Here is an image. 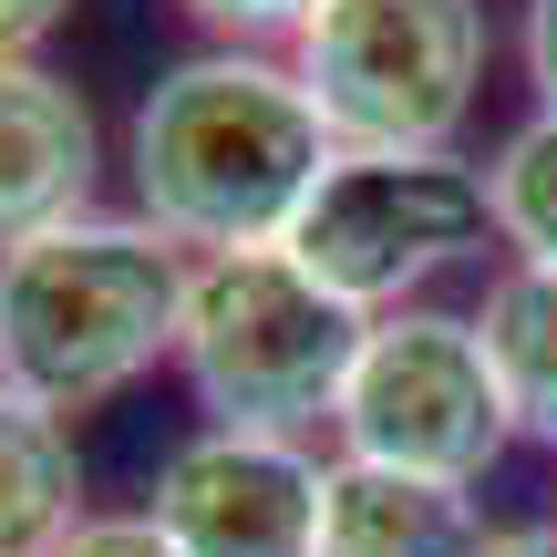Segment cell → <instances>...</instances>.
Instances as JSON below:
<instances>
[{
    "label": "cell",
    "instance_id": "cell-1",
    "mask_svg": "<svg viewBox=\"0 0 557 557\" xmlns=\"http://www.w3.org/2000/svg\"><path fill=\"white\" fill-rule=\"evenodd\" d=\"M341 135L320 124L310 83L278 52H218L176 62L156 94L135 103V197L145 227H165L197 259L227 248H278L310 207V186L331 176Z\"/></svg>",
    "mask_w": 557,
    "mask_h": 557
},
{
    "label": "cell",
    "instance_id": "cell-2",
    "mask_svg": "<svg viewBox=\"0 0 557 557\" xmlns=\"http://www.w3.org/2000/svg\"><path fill=\"white\" fill-rule=\"evenodd\" d=\"M186 259L145 218H62L0 248V393L41 413H94L135 393L186 341Z\"/></svg>",
    "mask_w": 557,
    "mask_h": 557
},
{
    "label": "cell",
    "instance_id": "cell-3",
    "mask_svg": "<svg viewBox=\"0 0 557 557\" xmlns=\"http://www.w3.org/2000/svg\"><path fill=\"white\" fill-rule=\"evenodd\" d=\"M361 341H372V310H351L289 248H227V259H197V278H186L176 361L218 423L310 434V423L341 413V382H351Z\"/></svg>",
    "mask_w": 557,
    "mask_h": 557
},
{
    "label": "cell",
    "instance_id": "cell-4",
    "mask_svg": "<svg viewBox=\"0 0 557 557\" xmlns=\"http://www.w3.org/2000/svg\"><path fill=\"white\" fill-rule=\"evenodd\" d=\"M341 156H423L455 145L485 83V0H320L289 41Z\"/></svg>",
    "mask_w": 557,
    "mask_h": 557
},
{
    "label": "cell",
    "instance_id": "cell-5",
    "mask_svg": "<svg viewBox=\"0 0 557 557\" xmlns=\"http://www.w3.org/2000/svg\"><path fill=\"white\" fill-rule=\"evenodd\" d=\"M496 238V186L485 165H465L455 145H423V156H331V176L310 186L289 248L310 278H331L351 310H413V289L434 269L475 259Z\"/></svg>",
    "mask_w": 557,
    "mask_h": 557
},
{
    "label": "cell",
    "instance_id": "cell-6",
    "mask_svg": "<svg viewBox=\"0 0 557 557\" xmlns=\"http://www.w3.org/2000/svg\"><path fill=\"white\" fill-rule=\"evenodd\" d=\"M331 434H341V455H361V465H403V475L475 485L485 465L517 444V403H506L496 351H485L475 320L413 299V310L372 320L351 382H341Z\"/></svg>",
    "mask_w": 557,
    "mask_h": 557
},
{
    "label": "cell",
    "instance_id": "cell-7",
    "mask_svg": "<svg viewBox=\"0 0 557 557\" xmlns=\"http://www.w3.org/2000/svg\"><path fill=\"white\" fill-rule=\"evenodd\" d=\"M320 485L331 465L299 434H238L207 423L156 465V506L186 557H320Z\"/></svg>",
    "mask_w": 557,
    "mask_h": 557
},
{
    "label": "cell",
    "instance_id": "cell-8",
    "mask_svg": "<svg viewBox=\"0 0 557 557\" xmlns=\"http://www.w3.org/2000/svg\"><path fill=\"white\" fill-rule=\"evenodd\" d=\"M94 176H103L94 103L41 62H0V248L62 218H94Z\"/></svg>",
    "mask_w": 557,
    "mask_h": 557
},
{
    "label": "cell",
    "instance_id": "cell-9",
    "mask_svg": "<svg viewBox=\"0 0 557 557\" xmlns=\"http://www.w3.org/2000/svg\"><path fill=\"white\" fill-rule=\"evenodd\" d=\"M485 537H496V527H485L475 485L331 455V485H320V557H485Z\"/></svg>",
    "mask_w": 557,
    "mask_h": 557
},
{
    "label": "cell",
    "instance_id": "cell-10",
    "mask_svg": "<svg viewBox=\"0 0 557 557\" xmlns=\"http://www.w3.org/2000/svg\"><path fill=\"white\" fill-rule=\"evenodd\" d=\"M83 527V455L73 423L0 393V557H62Z\"/></svg>",
    "mask_w": 557,
    "mask_h": 557
},
{
    "label": "cell",
    "instance_id": "cell-11",
    "mask_svg": "<svg viewBox=\"0 0 557 557\" xmlns=\"http://www.w3.org/2000/svg\"><path fill=\"white\" fill-rule=\"evenodd\" d=\"M475 331L496 351L506 403H517V434L557 444V259H506L485 310H475Z\"/></svg>",
    "mask_w": 557,
    "mask_h": 557
},
{
    "label": "cell",
    "instance_id": "cell-12",
    "mask_svg": "<svg viewBox=\"0 0 557 557\" xmlns=\"http://www.w3.org/2000/svg\"><path fill=\"white\" fill-rule=\"evenodd\" d=\"M485 186H496V248L557 259V114L517 124L496 145V165H485Z\"/></svg>",
    "mask_w": 557,
    "mask_h": 557
},
{
    "label": "cell",
    "instance_id": "cell-13",
    "mask_svg": "<svg viewBox=\"0 0 557 557\" xmlns=\"http://www.w3.org/2000/svg\"><path fill=\"white\" fill-rule=\"evenodd\" d=\"M197 32L238 41V52H259V41H299V21L320 11V0H176Z\"/></svg>",
    "mask_w": 557,
    "mask_h": 557
},
{
    "label": "cell",
    "instance_id": "cell-14",
    "mask_svg": "<svg viewBox=\"0 0 557 557\" xmlns=\"http://www.w3.org/2000/svg\"><path fill=\"white\" fill-rule=\"evenodd\" d=\"M62 557H186V547L165 537L156 517H83V527H73V547H62Z\"/></svg>",
    "mask_w": 557,
    "mask_h": 557
},
{
    "label": "cell",
    "instance_id": "cell-15",
    "mask_svg": "<svg viewBox=\"0 0 557 557\" xmlns=\"http://www.w3.org/2000/svg\"><path fill=\"white\" fill-rule=\"evenodd\" d=\"M62 21H73V0H0V62H32Z\"/></svg>",
    "mask_w": 557,
    "mask_h": 557
},
{
    "label": "cell",
    "instance_id": "cell-16",
    "mask_svg": "<svg viewBox=\"0 0 557 557\" xmlns=\"http://www.w3.org/2000/svg\"><path fill=\"white\" fill-rule=\"evenodd\" d=\"M517 52H527V83H537V114H557V0H527Z\"/></svg>",
    "mask_w": 557,
    "mask_h": 557
},
{
    "label": "cell",
    "instance_id": "cell-17",
    "mask_svg": "<svg viewBox=\"0 0 557 557\" xmlns=\"http://www.w3.org/2000/svg\"><path fill=\"white\" fill-rule=\"evenodd\" d=\"M485 557H557V517H547V527H496Z\"/></svg>",
    "mask_w": 557,
    "mask_h": 557
}]
</instances>
